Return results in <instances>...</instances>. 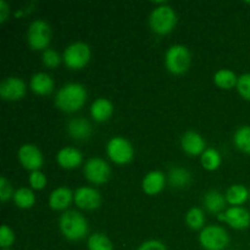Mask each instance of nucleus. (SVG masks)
I'll list each match as a JSON object with an SVG mask.
<instances>
[{
    "label": "nucleus",
    "instance_id": "obj_4",
    "mask_svg": "<svg viewBox=\"0 0 250 250\" xmlns=\"http://www.w3.org/2000/svg\"><path fill=\"white\" fill-rule=\"evenodd\" d=\"M166 68L173 75H183L190 65V53L185 45L176 44L168 48L165 55Z\"/></svg>",
    "mask_w": 250,
    "mask_h": 250
},
{
    "label": "nucleus",
    "instance_id": "obj_19",
    "mask_svg": "<svg viewBox=\"0 0 250 250\" xmlns=\"http://www.w3.org/2000/svg\"><path fill=\"white\" fill-rule=\"evenodd\" d=\"M73 199V194L68 188L60 187L53 190L49 197V207L53 210H65L71 204Z\"/></svg>",
    "mask_w": 250,
    "mask_h": 250
},
{
    "label": "nucleus",
    "instance_id": "obj_3",
    "mask_svg": "<svg viewBox=\"0 0 250 250\" xmlns=\"http://www.w3.org/2000/svg\"><path fill=\"white\" fill-rule=\"evenodd\" d=\"M176 23H177V17L175 10L165 2H161L159 6H156L149 16V24L151 29L160 36L171 33Z\"/></svg>",
    "mask_w": 250,
    "mask_h": 250
},
{
    "label": "nucleus",
    "instance_id": "obj_33",
    "mask_svg": "<svg viewBox=\"0 0 250 250\" xmlns=\"http://www.w3.org/2000/svg\"><path fill=\"white\" fill-rule=\"evenodd\" d=\"M29 185L33 189H43L46 186V177L41 171H33L29 176Z\"/></svg>",
    "mask_w": 250,
    "mask_h": 250
},
{
    "label": "nucleus",
    "instance_id": "obj_24",
    "mask_svg": "<svg viewBox=\"0 0 250 250\" xmlns=\"http://www.w3.org/2000/svg\"><path fill=\"white\" fill-rule=\"evenodd\" d=\"M214 82L217 87L222 89H232L233 87H237V78L236 73L231 70H220L215 73Z\"/></svg>",
    "mask_w": 250,
    "mask_h": 250
},
{
    "label": "nucleus",
    "instance_id": "obj_38",
    "mask_svg": "<svg viewBox=\"0 0 250 250\" xmlns=\"http://www.w3.org/2000/svg\"><path fill=\"white\" fill-rule=\"evenodd\" d=\"M249 198H250V190H249Z\"/></svg>",
    "mask_w": 250,
    "mask_h": 250
},
{
    "label": "nucleus",
    "instance_id": "obj_5",
    "mask_svg": "<svg viewBox=\"0 0 250 250\" xmlns=\"http://www.w3.org/2000/svg\"><path fill=\"white\" fill-rule=\"evenodd\" d=\"M199 242L205 250H224L229 246V234L221 226H207L199 234Z\"/></svg>",
    "mask_w": 250,
    "mask_h": 250
},
{
    "label": "nucleus",
    "instance_id": "obj_29",
    "mask_svg": "<svg viewBox=\"0 0 250 250\" xmlns=\"http://www.w3.org/2000/svg\"><path fill=\"white\" fill-rule=\"evenodd\" d=\"M186 222L192 229H203L205 222L204 211L199 208H192L186 215Z\"/></svg>",
    "mask_w": 250,
    "mask_h": 250
},
{
    "label": "nucleus",
    "instance_id": "obj_32",
    "mask_svg": "<svg viewBox=\"0 0 250 250\" xmlns=\"http://www.w3.org/2000/svg\"><path fill=\"white\" fill-rule=\"evenodd\" d=\"M61 58L59 53L54 49H46L43 53V63L49 68H55L58 67L60 63Z\"/></svg>",
    "mask_w": 250,
    "mask_h": 250
},
{
    "label": "nucleus",
    "instance_id": "obj_28",
    "mask_svg": "<svg viewBox=\"0 0 250 250\" xmlns=\"http://www.w3.org/2000/svg\"><path fill=\"white\" fill-rule=\"evenodd\" d=\"M88 249L89 250H112V242L103 233H94L88 239Z\"/></svg>",
    "mask_w": 250,
    "mask_h": 250
},
{
    "label": "nucleus",
    "instance_id": "obj_17",
    "mask_svg": "<svg viewBox=\"0 0 250 250\" xmlns=\"http://www.w3.org/2000/svg\"><path fill=\"white\" fill-rule=\"evenodd\" d=\"M165 186V175L161 171H151L144 177L142 182L144 193L148 195H155L163 190Z\"/></svg>",
    "mask_w": 250,
    "mask_h": 250
},
{
    "label": "nucleus",
    "instance_id": "obj_22",
    "mask_svg": "<svg viewBox=\"0 0 250 250\" xmlns=\"http://www.w3.org/2000/svg\"><path fill=\"white\" fill-rule=\"evenodd\" d=\"M226 200L229 204L233 205V207H239V205L244 204L249 198V190L247 189L244 186L242 185H234L227 189L226 192Z\"/></svg>",
    "mask_w": 250,
    "mask_h": 250
},
{
    "label": "nucleus",
    "instance_id": "obj_35",
    "mask_svg": "<svg viewBox=\"0 0 250 250\" xmlns=\"http://www.w3.org/2000/svg\"><path fill=\"white\" fill-rule=\"evenodd\" d=\"M137 250H167L166 249L165 244L160 241H155V239H151V241L144 242L143 244H141Z\"/></svg>",
    "mask_w": 250,
    "mask_h": 250
},
{
    "label": "nucleus",
    "instance_id": "obj_8",
    "mask_svg": "<svg viewBox=\"0 0 250 250\" xmlns=\"http://www.w3.org/2000/svg\"><path fill=\"white\" fill-rule=\"evenodd\" d=\"M63 62L71 70H81L84 67L90 60V49L85 43L71 44L63 53Z\"/></svg>",
    "mask_w": 250,
    "mask_h": 250
},
{
    "label": "nucleus",
    "instance_id": "obj_18",
    "mask_svg": "<svg viewBox=\"0 0 250 250\" xmlns=\"http://www.w3.org/2000/svg\"><path fill=\"white\" fill-rule=\"evenodd\" d=\"M114 105L105 98H98L90 106V115L98 122H105L112 116Z\"/></svg>",
    "mask_w": 250,
    "mask_h": 250
},
{
    "label": "nucleus",
    "instance_id": "obj_20",
    "mask_svg": "<svg viewBox=\"0 0 250 250\" xmlns=\"http://www.w3.org/2000/svg\"><path fill=\"white\" fill-rule=\"evenodd\" d=\"M31 89L38 95H48L54 89V81L49 75L44 72L36 73L31 78Z\"/></svg>",
    "mask_w": 250,
    "mask_h": 250
},
{
    "label": "nucleus",
    "instance_id": "obj_11",
    "mask_svg": "<svg viewBox=\"0 0 250 250\" xmlns=\"http://www.w3.org/2000/svg\"><path fill=\"white\" fill-rule=\"evenodd\" d=\"M26 94V84L19 77H7L0 84V95L7 102H16Z\"/></svg>",
    "mask_w": 250,
    "mask_h": 250
},
{
    "label": "nucleus",
    "instance_id": "obj_6",
    "mask_svg": "<svg viewBox=\"0 0 250 250\" xmlns=\"http://www.w3.org/2000/svg\"><path fill=\"white\" fill-rule=\"evenodd\" d=\"M106 153L110 160L117 165H126L133 159L134 150L132 144L122 137H114L110 139L106 146Z\"/></svg>",
    "mask_w": 250,
    "mask_h": 250
},
{
    "label": "nucleus",
    "instance_id": "obj_37",
    "mask_svg": "<svg viewBox=\"0 0 250 250\" xmlns=\"http://www.w3.org/2000/svg\"><path fill=\"white\" fill-rule=\"evenodd\" d=\"M2 250H10V249H2Z\"/></svg>",
    "mask_w": 250,
    "mask_h": 250
},
{
    "label": "nucleus",
    "instance_id": "obj_15",
    "mask_svg": "<svg viewBox=\"0 0 250 250\" xmlns=\"http://www.w3.org/2000/svg\"><path fill=\"white\" fill-rule=\"evenodd\" d=\"M56 161L62 168L72 170L82 164V153L76 148L66 146L59 151L56 155Z\"/></svg>",
    "mask_w": 250,
    "mask_h": 250
},
{
    "label": "nucleus",
    "instance_id": "obj_10",
    "mask_svg": "<svg viewBox=\"0 0 250 250\" xmlns=\"http://www.w3.org/2000/svg\"><path fill=\"white\" fill-rule=\"evenodd\" d=\"M19 160L26 170L39 171L43 166V154L34 144H24L19 150Z\"/></svg>",
    "mask_w": 250,
    "mask_h": 250
},
{
    "label": "nucleus",
    "instance_id": "obj_13",
    "mask_svg": "<svg viewBox=\"0 0 250 250\" xmlns=\"http://www.w3.org/2000/svg\"><path fill=\"white\" fill-rule=\"evenodd\" d=\"M225 221L236 229H244L250 226V212L242 207H232L225 212Z\"/></svg>",
    "mask_w": 250,
    "mask_h": 250
},
{
    "label": "nucleus",
    "instance_id": "obj_12",
    "mask_svg": "<svg viewBox=\"0 0 250 250\" xmlns=\"http://www.w3.org/2000/svg\"><path fill=\"white\" fill-rule=\"evenodd\" d=\"M76 205L83 210H95L102 204V197L97 189L90 187L78 188L73 195Z\"/></svg>",
    "mask_w": 250,
    "mask_h": 250
},
{
    "label": "nucleus",
    "instance_id": "obj_1",
    "mask_svg": "<svg viewBox=\"0 0 250 250\" xmlns=\"http://www.w3.org/2000/svg\"><path fill=\"white\" fill-rule=\"evenodd\" d=\"M87 100V90L80 83H68L60 88L55 97V105L65 112L81 110Z\"/></svg>",
    "mask_w": 250,
    "mask_h": 250
},
{
    "label": "nucleus",
    "instance_id": "obj_26",
    "mask_svg": "<svg viewBox=\"0 0 250 250\" xmlns=\"http://www.w3.org/2000/svg\"><path fill=\"white\" fill-rule=\"evenodd\" d=\"M202 165L205 170L215 171L221 165V155L216 149H207L202 154Z\"/></svg>",
    "mask_w": 250,
    "mask_h": 250
},
{
    "label": "nucleus",
    "instance_id": "obj_31",
    "mask_svg": "<svg viewBox=\"0 0 250 250\" xmlns=\"http://www.w3.org/2000/svg\"><path fill=\"white\" fill-rule=\"evenodd\" d=\"M237 90L239 95L246 100H250V73H244L238 78Z\"/></svg>",
    "mask_w": 250,
    "mask_h": 250
},
{
    "label": "nucleus",
    "instance_id": "obj_2",
    "mask_svg": "<svg viewBox=\"0 0 250 250\" xmlns=\"http://www.w3.org/2000/svg\"><path fill=\"white\" fill-rule=\"evenodd\" d=\"M61 232L68 241H80L88 233V222L82 214L73 210H68L61 215L59 220Z\"/></svg>",
    "mask_w": 250,
    "mask_h": 250
},
{
    "label": "nucleus",
    "instance_id": "obj_23",
    "mask_svg": "<svg viewBox=\"0 0 250 250\" xmlns=\"http://www.w3.org/2000/svg\"><path fill=\"white\" fill-rule=\"evenodd\" d=\"M192 181L189 171L183 167H173L168 172V182L173 188L188 187Z\"/></svg>",
    "mask_w": 250,
    "mask_h": 250
},
{
    "label": "nucleus",
    "instance_id": "obj_27",
    "mask_svg": "<svg viewBox=\"0 0 250 250\" xmlns=\"http://www.w3.org/2000/svg\"><path fill=\"white\" fill-rule=\"evenodd\" d=\"M234 144L241 151L250 154V126H243L234 134Z\"/></svg>",
    "mask_w": 250,
    "mask_h": 250
},
{
    "label": "nucleus",
    "instance_id": "obj_25",
    "mask_svg": "<svg viewBox=\"0 0 250 250\" xmlns=\"http://www.w3.org/2000/svg\"><path fill=\"white\" fill-rule=\"evenodd\" d=\"M14 202L21 209H29L36 203V197L29 188H20L14 193Z\"/></svg>",
    "mask_w": 250,
    "mask_h": 250
},
{
    "label": "nucleus",
    "instance_id": "obj_21",
    "mask_svg": "<svg viewBox=\"0 0 250 250\" xmlns=\"http://www.w3.org/2000/svg\"><path fill=\"white\" fill-rule=\"evenodd\" d=\"M204 207L211 214H220L226 207V197L219 190H209L204 195Z\"/></svg>",
    "mask_w": 250,
    "mask_h": 250
},
{
    "label": "nucleus",
    "instance_id": "obj_14",
    "mask_svg": "<svg viewBox=\"0 0 250 250\" xmlns=\"http://www.w3.org/2000/svg\"><path fill=\"white\" fill-rule=\"evenodd\" d=\"M182 149L189 155H200L204 153L205 149V141L199 133L197 132H186L181 141Z\"/></svg>",
    "mask_w": 250,
    "mask_h": 250
},
{
    "label": "nucleus",
    "instance_id": "obj_16",
    "mask_svg": "<svg viewBox=\"0 0 250 250\" xmlns=\"http://www.w3.org/2000/svg\"><path fill=\"white\" fill-rule=\"evenodd\" d=\"M67 131L76 141H85L92 136V126L89 121L83 117H76L71 120L67 125Z\"/></svg>",
    "mask_w": 250,
    "mask_h": 250
},
{
    "label": "nucleus",
    "instance_id": "obj_34",
    "mask_svg": "<svg viewBox=\"0 0 250 250\" xmlns=\"http://www.w3.org/2000/svg\"><path fill=\"white\" fill-rule=\"evenodd\" d=\"M11 197H14L11 185H10V182L6 178L1 177L0 178V199H1L2 203H5Z\"/></svg>",
    "mask_w": 250,
    "mask_h": 250
},
{
    "label": "nucleus",
    "instance_id": "obj_30",
    "mask_svg": "<svg viewBox=\"0 0 250 250\" xmlns=\"http://www.w3.org/2000/svg\"><path fill=\"white\" fill-rule=\"evenodd\" d=\"M15 234L7 225H2L0 229V247L2 249H9L14 244Z\"/></svg>",
    "mask_w": 250,
    "mask_h": 250
},
{
    "label": "nucleus",
    "instance_id": "obj_9",
    "mask_svg": "<svg viewBox=\"0 0 250 250\" xmlns=\"http://www.w3.org/2000/svg\"><path fill=\"white\" fill-rule=\"evenodd\" d=\"M109 164L100 158H92L85 163L84 165V176L89 182L94 185H103L107 182L110 178Z\"/></svg>",
    "mask_w": 250,
    "mask_h": 250
},
{
    "label": "nucleus",
    "instance_id": "obj_7",
    "mask_svg": "<svg viewBox=\"0 0 250 250\" xmlns=\"http://www.w3.org/2000/svg\"><path fill=\"white\" fill-rule=\"evenodd\" d=\"M27 39L33 50H46L51 39L50 27L43 20L32 22L27 33Z\"/></svg>",
    "mask_w": 250,
    "mask_h": 250
},
{
    "label": "nucleus",
    "instance_id": "obj_36",
    "mask_svg": "<svg viewBox=\"0 0 250 250\" xmlns=\"http://www.w3.org/2000/svg\"><path fill=\"white\" fill-rule=\"evenodd\" d=\"M9 5H7L4 0H1V1H0V22L6 21L7 16H9Z\"/></svg>",
    "mask_w": 250,
    "mask_h": 250
}]
</instances>
